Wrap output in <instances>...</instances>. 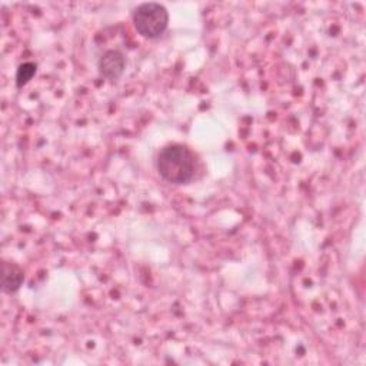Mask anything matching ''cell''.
I'll return each instance as SVG.
<instances>
[{
  "label": "cell",
  "instance_id": "obj_5",
  "mask_svg": "<svg viewBox=\"0 0 366 366\" xmlns=\"http://www.w3.org/2000/svg\"><path fill=\"white\" fill-rule=\"evenodd\" d=\"M36 73V65L32 62L24 63L19 66L18 69V75H16V83L19 88L25 86Z\"/></svg>",
  "mask_w": 366,
  "mask_h": 366
},
{
  "label": "cell",
  "instance_id": "obj_2",
  "mask_svg": "<svg viewBox=\"0 0 366 366\" xmlns=\"http://www.w3.org/2000/svg\"><path fill=\"white\" fill-rule=\"evenodd\" d=\"M133 24L141 36L156 39L166 31L169 15L159 4H143L133 14Z\"/></svg>",
  "mask_w": 366,
  "mask_h": 366
},
{
  "label": "cell",
  "instance_id": "obj_3",
  "mask_svg": "<svg viewBox=\"0 0 366 366\" xmlns=\"http://www.w3.org/2000/svg\"><path fill=\"white\" fill-rule=\"evenodd\" d=\"M126 68L125 56L118 51L106 52L99 61V72L109 81L119 79Z\"/></svg>",
  "mask_w": 366,
  "mask_h": 366
},
{
  "label": "cell",
  "instance_id": "obj_4",
  "mask_svg": "<svg viewBox=\"0 0 366 366\" xmlns=\"http://www.w3.org/2000/svg\"><path fill=\"white\" fill-rule=\"evenodd\" d=\"M25 280L24 270L15 263L4 262V275H2V290L5 293H15L21 289Z\"/></svg>",
  "mask_w": 366,
  "mask_h": 366
},
{
  "label": "cell",
  "instance_id": "obj_1",
  "mask_svg": "<svg viewBox=\"0 0 366 366\" xmlns=\"http://www.w3.org/2000/svg\"><path fill=\"white\" fill-rule=\"evenodd\" d=\"M158 171L166 182L183 185L189 182L195 173V159L192 153L181 145L166 146L159 153Z\"/></svg>",
  "mask_w": 366,
  "mask_h": 366
}]
</instances>
